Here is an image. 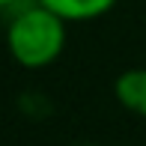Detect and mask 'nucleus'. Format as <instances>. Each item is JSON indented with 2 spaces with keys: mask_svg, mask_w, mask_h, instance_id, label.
<instances>
[{
  "mask_svg": "<svg viewBox=\"0 0 146 146\" xmlns=\"http://www.w3.org/2000/svg\"><path fill=\"white\" fill-rule=\"evenodd\" d=\"M66 24L69 21L63 15H57L54 9L36 0V6L21 9L6 27L9 57L21 69H45V66L57 63L69 42Z\"/></svg>",
  "mask_w": 146,
  "mask_h": 146,
  "instance_id": "f257e3e1",
  "label": "nucleus"
},
{
  "mask_svg": "<svg viewBox=\"0 0 146 146\" xmlns=\"http://www.w3.org/2000/svg\"><path fill=\"white\" fill-rule=\"evenodd\" d=\"M116 102L125 110L143 116L146 119V66H134V69H125L113 84Z\"/></svg>",
  "mask_w": 146,
  "mask_h": 146,
  "instance_id": "f03ea898",
  "label": "nucleus"
},
{
  "mask_svg": "<svg viewBox=\"0 0 146 146\" xmlns=\"http://www.w3.org/2000/svg\"><path fill=\"white\" fill-rule=\"evenodd\" d=\"M48 9H54L57 15H63L66 21H92V18L108 15L116 6V0H39Z\"/></svg>",
  "mask_w": 146,
  "mask_h": 146,
  "instance_id": "7ed1b4c3",
  "label": "nucleus"
},
{
  "mask_svg": "<svg viewBox=\"0 0 146 146\" xmlns=\"http://www.w3.org/2000/svg\"><path fill=\"white\" fill-rule=\"evenodd\" d=\"M15 0H0V9H6V6H12Z\"/></svg>",
  "mask_w": 146,
  "mask_h": 146,
  "instance_id": "20e7f679",
  "label": "nucleus"
},
{
  "mask_svg": "<svg viewBox=\"0 0 146 146\" xmlns=\"http://www.w3.org/2000/svg\"><path fill=\"white\" fill-rule=\"evenodd\" d=\"M72 146H92V143H72Z\"/></svg>",
  "mask_w": 146,
  "mask_h": 146,
  "instance_id": "39448f33",
  "label": "nucleus"
}]
</instances>
